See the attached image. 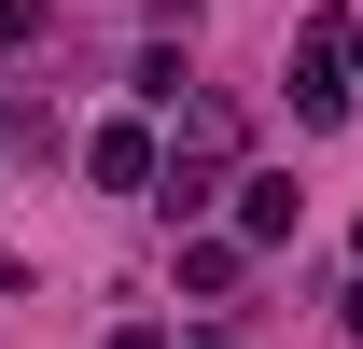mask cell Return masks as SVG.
Instances as JSON below:
<instances>
[{"mask_svg": "<svg viewBox=\"0 0 363 349\" xmlns=\"http://www.w3.org/2000/svg\"><path fill=\"white\" fill-rule=\"evenodd\" d=\"M84 168L112 182V196H140V182H154V140H140V126H98V140H84Z\"/></svg>", "mask_w": 363, "mask_h": 349, "instance_id": "cell-1", "label": "cell"}, {"mask_svg": "<svg viewBox=\"0 0 363 349\" xmlns=\"http://www.w3.org/2000/svg\"><path fill=\"white\" fill-rule=\"evenodd\" d=\"M238 238H252V252H266V238H294V182H279V168L238 182Z\"/></svg>", "mask_w": 363, "mask_h": 349, "instance_id": "cell-2", "label": "cell"}, {"mask_svg": "<svg viewBox=\"0 0 363 349\" xmlns=\"http://www.w3.org/2000/svg\"><path fill=\"white\" fill-rule=\"evenodd\" d=\"M28 28H43V0H0V43H28Z\"/></svg>", "mask_w": 363, "mask_h": 349, "instance_id": "cell-3", "label": "cell"}, {"mask_svg": "<svg viewBox=\"0 0 363 349\" xmlns=\"http://www.w3.org/2000/svg\"><path fill=\"white\" fill-rule=\"evenodd\" d=\"M112 349H168V336H154V321H126V336H112Z\"/></svg>", "mask_w": 363, "mask_h": 349, "instance_id": "cell-4", "label": "cell"}, {"mask_svg": "<svg viewBox=\"0 0 363 349\" xmlns=\"http://www.w3.org/2000/svg\"><path fill=\"white\" fill-rule=\"evenodd\" d=\"M168 14H182V0H168Z\"/></svg>", "mask_w": 363, "mask_h": 349, "instance_id": "cell-5", "label": "cell"}]
</instances>
